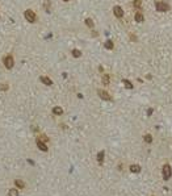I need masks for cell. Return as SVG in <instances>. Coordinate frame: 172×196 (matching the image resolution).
Returning a JSON list of instances; mask_svg holds the SVG:
<instances>
[{
  "mask_svg": "<svg viewBox=\"0 0 172 196\" xmlns=\"http://www.w3.org/2000/svg\"><path fill=\"white\" fill-rule=\"evenodd\" d=\"M155 7H156V11H159V12H167V11H169V4H167L165 2H156Z\"/></svg>",
  "mask_w": 172,
  "mask_h": 196,
  "instance_id": "6da1fadb",
  "label": "cell"
},
{
  "mask_svg": "<svg viewBox=\"0 0 172 196\" xmlns=\"http://www.w3.org/2000/svg\"><path fill=\"white\" fill-rule=\"evenodd\" d=\"M3 63H4V66L5 68H12L13 65H15V61H13V57L12 55H7V57H4V59H3Z\"/></svg>",
  "mask_w": 172,
  "mask_h": 196,
  "instance_id": "7a4b0ae2",
  "label": "cell"
},
{
  "mask_svg": "<svg viewBox=\"0 0 172 196\" xmlns=\"http://www.w3.org/2000/svg\"><path fill=\"white\" fill-rule=\"evenodd\" d=\"M162 171H163V179H164V180H169L171 174H172V171H171V166H169V165H164Z\"/></svg>",
  "mask_w": 172,
  "mask_h": 196,
  "instance_id": "3957f363",
  "label": "cell"
},
{
  "mask_svg": "<svg viewBox=\"0 0 172 196\" xmlns=\"http://www.w3.org/2000/svg\"><path fill=\"white\" fill-rule=\"evenodd\" d=\"M24 15H25V19H26L28 22H34L36 21V13H34L32 9H26Z\"/></svg>",
  "mask_w": 172,
  "mask_h": 196,
  "instance_id": "277c9868",
  "label": "cell"
},
{
  "mask_svg": "<svg viewBox=\"0 0 172 196\" xmlns=\"http://www.w3.org/2000/svg\"><path fill=\"white\" fill-rule=\"evenodd\" d=\"M113 13H114V16H116V17L121 19V17L124 16V11H122V8L120 7V5H116V7L113 8Z\"/></svg>",
  "mask_w": 172,
  "mask_h": 196,
  "instance_id": "5b68a950",
  "label": "cell"
},
{
  "mask_svg": "<svg viewBox=\"0 0 172 196\" xmlns=\"http://www.w3.org/2000/svg\"><path fill=\"white\" fill-rule=\"evenodd\" d=\"M97 94H99L100 97H101V99H104V100H112L110 95L108 94L106 91H104V90H99V91H97Z\"/></svg>",
  "mask_w": 172,
  "mask_h": 196,
  "instance_id": "8992f818",
  "label": "cell"
},
{
  "mask_svg": "<svg viewBox=\"0 0 172 196\" xmlns=\"http://www.w3.org/2000/svg\"><path fill=\"white\" fill-rule=\"evenodd\" d=\"M39 80H41L45 86H53V80H51L50 78H47V76H45V75H42L41 78H39Z\"/></svg>",
  "mask_w": 172,
  "mask_h": 196,
  "instance_id": "52a82bcc",
  "label": "cell"
},
{
  "mask_svg": "<svg viewBox=\"0 0 172 196\" xmlns=\"http://www.w3.org/2000/svg\"><path fill=\"white\" fill-rule=\"evenodd\" d=\"M37 146H38V149H39V150H42V151H47L49 150V149H47V146L46 145H45V143L41 141V140H38V138H37Z\"/></svg>",
  "mask_w": 172,
  "mask_h": 196,
  "instance_id": "ba28073f",
  "label": "cell"
},
{
  "mask_svg": "<svg viewBox=\"0 0 172 196\" xmlns=\"http://www.w3.org/2000/svg\"><path fill=\"white\" fill-rule=\"evenodd\" d=\"M134 19H135V21H137V22H143L145 17H143L142 12H137V13H135V16H134Z\"/></svg>",
  "mask_w": 172,
  "mask_h": 196,
  "instance_id": "9c48e42d",
  "label": "cell"
},
{
  "mask_svg": "<svg viewBox=\"0 0 172 196\" xmlns=\"http://www.w3.org/2000/svg\"><path fill=\"white\" fill-rule=\"evenodd\" d=\"M53 113L55 114V116H61V114L63 113V109L61 107H54L53 108Z\"/></svg>",
  "mask_w": 172,
  "mask_h": 196,
  "instance_id": "30bf717a",
  "label": "cell"
},
{
  "mask_svg": "<svg viewBox=\"0 0 172 196\" xmlns=\"http://www.w3.org/2000/svg\"><path fill=\"white\" fill-rule=\"evenodd\" d=\"M104 155H105V151L104 150H101L99 154H97V162H99L100 165L102 163V161H104Z\"/></svg>",
  "mask_w": 172,
  "mask_h": 196,
  "instance_id": "8fae6325",
  "label": "cell"
},
{
  "mask_svg": "<svg viewBox=\"0 0 172 196\" xmlns=\"http://www.w3.org/2000/svg\"><path fill=\"white\" fill-rule=\"evenodd\" d=\"M15 184H16V187H19L20 189L25 187V183L22 182V180H20V179H16V180H15Z\"/></svg>",
  "mask_w": 172,
  "mask_h": 196,
  "instance_id": "7c38bea8",
  "label": "cell"
},
{
  "mask_svg": "<svg viewBox=\"0 0 172 196\" xmlns=\"http://www.w3.org/2000/svg\"><path fill=\"white\" fill-rule=\"evenodd\" d=\"M130 171L131 172H139L141 171V167L138 165H131L130 166Z\"/></svg>",
  "mask_w": 172,
  "mask_h": 196,
  "instance_id": "4fadbf2b",
  "label": "cell"
},
{
  "mask_svg": "<svg viewBox=\"0 0 172 196\" xmlns=\"http://www.w3.org/2000/svg\"><path fill=\"white\" fill-rule=\"evenodd\" d=\"M8 195L9 196H19V191H17L16 188H11L8 191Z\"/></svg>",
  "mask_w": 172,
  "mask_h": 196,
  "instance_id": "5bb4252c",
  "label": "cell"
},
{
  "mask_svg": "<svg viewBox=\"0 0 172 196\" xmlns=\"http://www.w3.org/2000/svg\"><path fill=\"white\" fill-rule=\"evenodd\" d=\"M101 80H102V84H104V86H108V84H109V75H106V74H105Z\"/></svg>",
  "mask_w": 172,
  "mask_h": 196,
  "instance_id": "9a60e30c",
  "label": "cell"
},
{
  "mask_svg": "<svg viewBox=\"0 0 172 196\" xmlns=\"http://www.w3.org/2000/svg\"><path fill=\"white\" fill-rule=\"evenodd\" d=\"M45 11H46L47 13L51 12V7H50V2H49V0H46V2H45Z\"/></svg>",
  "mask_w": 172,
  "mask_h": 196,
  "instance_id": "2e32d148",
  "label": "cell"
},
{
  "mask_svg": "<svg viewBox=\"0 0 172 196\" xmlns=\"http://www.w3.org/2000/svg\"><path fill=\"white\" fill-rule=\"evenodd\" d=\"M72 55L75 57V58H79V57L82 55V51L78 50V49H74V50H72Z\"/></svg>",
  "mask_w": 172,
  "mask_h": 196,
  "instance_id": "e0dca14e",
  "label": "cell"
},
{
  "mask_svg": "<svg viewBox=\"0 0 172 196\" xmlns=\"http://www.w3.org/2000/svg\"><path fill=\"white\" fill-rule=\"evenodd\" d=\"M124 84H125V87L129 88V90L133 88V84H131V82H129V80H126V79H124Z\"/></svg>",
  "mask_w": 172,
  "mask_h": 196,
  "instance_id": "ac0fdd59",
  "label": "cell"
},
{
  "mask_svg": "<svg viewBox=\"0 0 172 196\" xmlns=\"http://www.w3.org/2000/svg\"><path fill=\"white\" fill-rule=\"evenodd\" d=\"M85 25H87L88 28H93V21H92V19H85Z\"/></svg>",
  "mask_w": 172,
  "mask_h": 196,
  "instance_id": "d6986e66",
  "label": "cell"
},
{
  "mask_svg": "<svg viewBox=\"0 0 172 196\" xmlns=\"http://www.w3.org/2000/svg\"><path fill=\"white\" fill-rule=\"evenodd\" d=\"M105 49L112 50V49H113V42H112V41H106V42H105Z\"/></svg>",
  "mask_w": 172,
  "mask_h": 196,
  "instance_id": "ffe728a7",
  "label": "cell"
},
{
  "mask_svg": "<svg viewBox=\"0 0 172 196\" xmlns=\"http://www.w3.org/2000/svg\"><path fill=\"white\" fill-rule=\"evenodd\" d=\"M38 140H41L42 142H49V138H47V136H46V134H41Z\"/></svg>",
  "mask_w": 172,
  "mask_h": 196,
  "instance_id": "44dd1931",
  "label": "cell"
},
{
  "mask_svg": "<svg viewBox=\"0 0 172 196\" xmlns=\"http://www.w3.org/2000/svg\"><path fill=\"white\" fill-rule=\"evenodd\" d=\"M143 138H145V141L148 142V143L152 142V137H151V134H145V137H143Z\"/></svg>",
  "mask_w": 172,
  "mask_h": 196,
  "instance_id": "7402d4cb",
  "label": "cell"
},
{
  "mask_svg": "<svg viewBox=\"0 0 172 196\" xmlns=\"http://www.w3.org/2000/svg\"><path fill=\"white\" fill-rule=\"evenodd\" d=\"M133 4H134V7H135V8H139L141 5H142V0H134V3H133Z\"/></svg>",
  "mask_w": 172,
  "mask_h": 196,
  "instance_id": "603a6c76",
  "label": "cell"
},
{
  "mask_svg": "<svg viewBox=\"0 0 172 196\" xmlns=\"http://www.w3.org/2000/svg\"><path fill=\"white\" fill-rule=\"evenodd\" d=\"M63 2H66V3H67V2H70V0H63Z\"/></svg>",
  "mask_w": 172,
  "mask_h": 196,
  "instance_id": "cb8c5ba5",
  "label": "cell"
}]
</instances>
